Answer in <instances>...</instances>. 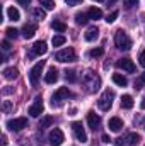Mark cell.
<instances>
[{
	"label": "cell",
	"instance_id": "6da1fadb",
	"mask_svg": "<svg viewBox=\"0 0 145 146\" xmlns=\"http://www.w3.org/2000/svg\"><path fill=\"white\" fill-rule=\"evenodd\" d=\"M114 44H116V48L119 49V51H128L130 48H132V39L130 36L125 33V31H116V34H114Z\"/></svg>",
	"mask_w": 145,
	"mask_h": 146
},
{
	"label": "cell",
	"instance_id": "7a4b0ae2",
	"mask_svg": "<svg viewBox=\"0 0 145 146\" xmlns=\"http://www.w3.org/2000/svg\"><path fill=\"white\" fill-rule=\"evenodd\" d=\"M82 80H84V83L89 87V92H96V90L101 87V78H99L94 72H87L84 75Z\"/></svg>",
	"mask_w": 145,
	"mask_h": 146
},
{
	"label": "cell",
	"instance_id": "3957f363",
	"mask_svg": "<svg viewBox=\"0 0 145 146\" xmlns=\"http://www.w3.org/2000/svg\"><path fill=\"white\" fill-rule=\"evenodd\" d=\"M113 99H114V92L113 90H104V94L99 97V100H97V106H99V109L101 110H109L111 109V106H113Z\"/></svg>",
	"mask_w": 145,
	"mask_h": 146
},
{
	"label": "cell",
	"instance_id": "277c9868",
	"mask_svg": "<svg viewBox=\"0 0 145 146\" xmlns=\"http://www.w3.org/2000/svg\"><path fill=\"white\" fill-rule=\"evenodd\" d=\"M55 60L60 61V63H68V61H75L77 60V54L72 48H65V49H60L56 54H55Z\"/></svg>",
	"mask_w": 145,
	"mask_h": 146
},
{
	"label": "cell",
	"instance_id": "5b68a950",
	"mask_svg": "<svg viewBox=\"0 0 145 146\" xmlns=\"http://www.w3.org/2000/svg\"><path fill=\"white\" fill-rule=\"evenodd\" d=\"M7 127L10 131H22L24 127H28V119L26 117H14V119H9L7 121Z\"/></svg>",
	"mask_w": 145,
	"mask_h": 146
},
{
	"label": "cell",
	"instance_id": "8992f818",
	"mask_svg": "<svg viewBox=\"0 0 145 146\" xmlns=\"http://www.w3.org/2000/svg\"><path fill=\"white\" fill-rule=\"evenodd\" d=\"M43 68H44V60L38 61L36 65L31 68V72H29V82H31V85H36V83H38V80H39V76H41Z\"/></svg>",
	"mask_w": 145,
	"mask_h": 146
},
{
	"label": "cell",
	"instance_id": "52a82bcc",
	"mask_svg": "<svg viewBox=\"0 0 145 146\" xmlns=\"http://www.w3.org/2000/svg\"><path fill=\"white\" fill-rule=\"evenodd\" d=\"M68 97H72V92L67 88V87H60L55 94H53V100H51V104L55 106V104H60L62 100H65V99H68Z\"/></svg>",
	"mask_w": 145,
	"mask_h": 146
},
{
	"label": "cell",
	"instance_id": "ba28073f",
	"mask_svg": "<svg viewBox=\"0 0 145 146\" xmlns=\"http://www.w3.org/2000/svg\"><path fill=\"white\" fill-rule=\"evenodd\" d=\"M116 66L119 68V70H123V72L126 73H135L137 70V66H135V63L130 60V58H121V60H118V63H116Z\"/></svg>",
	"mask_w": 145,
	"mask_h": 146
},
{
	"label": "cell",
	"instance_id": "9c48e42d",
	"mask_svg": "<svg viewBox=\"0 0 145 146\" xmlns=\"http://www.w3.org/2000/svg\"><path fill=\"white\" fill-rule=\"evenodd\" d=\"M48 139H50V145H51V146H60V145H63L65 136H63L62 129H53V131L50 133Z\"/></svg>",
	"mask_w": 145,
	"mask_h": 146
},
{
	"label": "cell",
	"instance_id": "30bf717a",
	"mask_svg": "<svg viewBox=\"0 0 145 146\" xmlns=\"http://www.w3.org/2000/svg\"><path fill=\"white\" fill-rule=\"evenodd\" d=\"M72 131H73V134H75V138H77L80 143H85V141H87V134H85V131H84V127H82V122H73Z\"/></svg>",
	"mask_w": 145,
	"mask_h": 146
},
{
	"label": "cell",
	"instance_id": "8fae6325",
	"mask_svg": "<svg viewBox=\"0 0 145 146\" xmlns=\"http://www.w3.org/2000/svg\"><path fill=\"white\" fill-rule=\"evenodd\" d=\"M41 114H43V100H41V97H36L34 104L29 107V115L31 117H39Z\"/></svg>",
	"mask_w": 145,
	"mask_h": 146
},
{
	"label": "cell",
	"instance_id": "7c38bea8",
	"mask_svg": "<svg viewBox=\"0 0 145 146\" xmlns=\"http://www.w3.org/2000/svg\"><path fill=\"white\" fill-rule=\"evenodd\" d=\"M87 124H89L91 129L96 131V129L99 127V124H101V117H99L96 112H89V114H87Z\"/></svg>",
	"mask_w": 145,
	"mask_h": 146
},
{
	"label": "cell",
	"instance_id": "4fadbf2b",
	"mask_svg": "<svg viewBox=\"0 0 145 146\" xmlns=\"http://www.w3.org/2000/svg\"><path fill=\"white\" fill-rule=\"evenodd\" d=\"M46 51H48V46H46V42H44V41H36V42L33 44V53L38 54V56L46 54Z\"/></svg>",
	"mask_w": 145,
	"mask_h": 146
},
{
	"label": "cell",
	"instance_id": "5bb4252c",
	"mask_svg": "<svg viewBox=\"0 0 145 146\" xmlns=\"http://www.w3.org/2000/svg\"><path fill=\"white\" fill-rule=\"evenodd\" d=\"M108 127L113 133H118V131H121V127H123V121H121L119 117H111L109 122H108Z\"/></svg>",
	"mask_w": 145,
	"mask_h": 146
},
{
	"label": "cell",
	"instance_id": "9a60e30c",
	"mask_svg": "<svg viewBox=\"0 0 145 146\" xmlns=\"http://www.w3.org/2000/svg\"><path fill=\"white\" fill-rule=\"evenodd\" d=\"M140 141H142V138H140V134H137V133H130V134L125 138L126 146H138Z\"/></svg>",
	"mask_w": 145,
	"mask_h": 146
},
{
	"label": "cell",
	"instance_id": "2e32d148",
	"mask_svg": "<svg viewBox=\"0 0 145 146\" xmlns=\"http://www.w3.org/2000/svg\"><path fill=\"white\" fill-rule=\"evenodd\" d=\"M36 24H26L24 27H22V36L26 37V39H31V37L36 34Z\"/></svg>",
	"mask_w": 145,
	"mask_h": 146
},
{
	"label": "cell",
	"instance_id": "e0dca14e",
	"mask_svg": "<svg viewBox=\"0 0 145 146\" xmlns=\"http://www.w3.org/2000/svg\"><path fill=\"white\" fill-rule=\"evenodd\" d=\"M56 80H58V72L55 68H50L48 72L44 73V82L46 83H55Z\"/></svg>",
	"mask_w": 145,
	"mask_h": 146
},
{
	"label": "cell",
	"instance_id": "ac0fdd59",
	"mask_svg": "<svg viewBox=\"0 0 145 146\" xmlns=\"http://www.w3.org/2000/svg\"><path fill=\"white\" fill-rule=\"evenodd\" d=\"M7 17L10 19V21H19L21 19V12L15 9V7H7Z\"/></svg>",
	"mask_w": 145,
	"mask_h": 146
},
{
	"label": "cell",
	"instance_id": "d6986e66",
	"mask_svg": "<svg viewBox=\"0 0 145 146\" xmlns=\"http://www.w3.org/2000/svg\"><path fill=\"white\" fill-rule=\"evenodd\" d=\"M17 75H19V70L14 68V66L3 70V78H5V80H14V78H17Z\"/></svg>",
	"mask_w": 145,
	"mask_h": 146
},
{
	"label": "cell",
	"instance_id": "ffe728a7",
	"mask_svg": "<svg viewBox=\"0 0 145 146\" xmlns=\"http://www.w3.org/2000/svg\"><path fill=\"white\" fill-rule=\"evenodd\" d=\"M87 15H89V19L97 21V19H101V17H103V12H101V9H97V7H91V9H89V12H87Z\"/></svg>",
	"mask_w": 145,
	"mask_h": 146
},
{
	"label": "cell",
	"instance_id": "44dd1931",
	"mask_svg": "<svg viewBox=\"0 0 145 146\" xmlns=\"http://www.w3.org/2000/svg\"><path fill=\"white\" fill-rule=\"evenodd\" d=\"M113 82H114L118 87H126V85H128V80H126L121 73H114V75H113Z\"/></svg>",
	"mask_w": 145,
	"mask_h": 146
},
{
	"label": "cell",
	"instance_id": "7402d4cb",
	"mask_svg": "<svg viewBox=\"0 0 145 146\" xmlns=\"http://www.w3.org/2000/svg\"><path fill=\"white\" fill-rule=\"evenodd\" d=\"M85 41H89V42H92V41H96L97 37H99V31H97V27H92V29H89L87 33H85Z\"/></svg>",
	"mask_w": 145,
	"mask_h": 146
},
{
	"label": "cell",
	"instance_id": "603a6c76",
	"mask_svg": "<svg viewBox=\"0 0 145 146\" xmlns=\"http://www.w3.org/2000/svg\"><path fill=\"white\" fill-rule=\"evenodd\" d=\"M121 107L123 109H132L133 107V97L132 95H123L121 97Z\"/></svg>",
	"mask_w": 145,
	"mask_h": 146
},
{
	"label": "cell",
	"instance_id": "cb8c5ba5",
	"mask_svg": "<svg viewBox=\"0 0 145 146\" xmlns=\"http://www.w3.org/2000/svg\"><path fill=\"white\" fill-rule=\"evenodd\" d=\"M87 21H89V15H87V14H84V12L75 14V22H77L79 26H85V24H87Z\"/></svg>",
	"mask_w": 145,
	"mask_h": 146
},
{
	"label": "cell",
	"instance_id": "d4e9b609",
	"mask_svg": "<svg viewBox=\"0 0 145 146\" xmlns=\"http://www.w3.org/2000/svg\"><path fill=\"white\" fill-rule=\"evenodd\" d=\"M33 15L38 21H43V19H46V10L43 7H36V9H33Z\"/></svg>",
	"mask_w": 145,
	"mask_h": 146
},
{
	"label": "cell",
	"instance_id": "484cf974",
	"mask_svg": "<svg viewBox=\"0 0 145 146\" xmlns=\"http://www.w3.org/2000/svg\"><path fill=\"white\" fill-rule=\"evenodd\" d=\"M51 29L56 31V33H65L67 31V26L63 22H60V21H55V22H51Z\"/></svg>",
	"mask_w": 145,
	"mask_h": 146
},
{
	"label": "cell",
	"instance_id": "4316f807",
	"mask_svg": "<svg viewBox=\"0 0 145 146\" xmlns=\"http://www.w3.org/2000/svg\"><path fill=\"white\" fill-rule=\"evenodd\" d=\"M51 124H53V117H51V115H44V117H41V121H39V127H41V129L50 127Z\"/></svg>",
	"mask_w": 145,
	"mask_h": 146
},
{
	"label": "cell",
	"instance_id": "83f0119b",
	"mask_svg": "<svg viewBox=\"0 0 145 146\" xmlns=\"http://www.w3.org/2000/svg\"><path fill=\"white\" fill-rule=\"evenodd\" d=\"M39 5L44 10H53L55 9V0H39Z\"/></svg>",
	"mask_w": 145,
	"mask_h": 146
},
{
	"label": "cell",
	"instance_id": "f1b7e54d",
	"mask_svg": "<svg viewBox=\"0 0 145 146\" xmlns=\"http://www.w3.org/2000/svg\"><path fill=\"white\" fill-rule=\"evenodd\" d=\"M103 54H104V49L103 48H94V49L89 51V56L91 58H101Z\"/></svg>",
	"mask_w": 145,
	"mask_h": 146
},
{
	"label": "cell",
	"instance_id": "f546056e",
	"mask_svg": "<svg viewBox=\"0 0 145 146\" xmlns=\"http://www.w3.org/2000/svg\"><path fill=\"white\" fill-rule=\"evenodd\" d=\"M51 42H53V46H62V44H65V36H53L51 39Z\"/></svg>",
	"mask_w": 145,
	"mask_h": 146
},
{
	"label": "cell",
	"instance_id": "4dcf8cb0",
	"mask_svg": "<svg viewBox=\"0 0 145 146\" xmlns=\"http://www.w3.org/2000/svg\"><path fill=\"white\" fill-rule=\"evenodd\" d=\"M144 85H145V73H142V75L135 80V88H137V90H140Z\"/></svg>",
	"mask_w": 145,
	"mask_h": 146
},
{
	"label": "cell",
	"instance_id": "1f68e13d",
	"mask_svg": "<svg viewBox=\"0 0 145 146\" xmlns=\"http://www.w3.org/2000/svg\"><path fill=\"white\" fill-rule=\"evenodd\" d=\"M5 33H7V37H9V39H15V37L19 36V34H17L19 31H17V29H14V27H7V29H5Z\"/></svg>",
	"mask_w": 145,
	"mask_h": 146
},
{
	"label": "cell",
	"instance_id": "d6a6232c",
	"mask_svg": "<svg viewBox=\"0 0 145 146\" xmlns=\"http://www.w3.org/2000/svg\"><path fill=\"white\" fill-rule=\"evenodd\" d=\"M65 78H67V80H68V82H77V75H75V72H73V70H67V72H65Z\"/></svg>",
	"mask_w": 145,
	"mask_h": 146
},
{
	"label": "cell",
	"instance_id": "836d02e7",
	"mask_svg": "<svg viewBox=\"0 0 145 146\" xmlns=\"http://www.w3.org/2000/svg\"><path fill=\"white\" fill-rule=\"evenodd\" d=\"M118 15H119V12H118V10L111 12V14H109L108 17H106V22H108V24H113V22H114V21L118 19Z\"/></svg>",
	"mask_w": 145,
	"mask_h": 146
},
{
	"label": "cell",
	"instance_id": "e575fe53",
	"mask_svg": "<svg viewBox=\"0 0 145 146\" xmlns=\"http://www.w3.org/2000/svg\"><path fill=\"white\" fill-rule=\"evenodd\" d=\"M2 109H3V112H10V110H12V104H10L9 100H5L3 106H2Z\"/></svg>",
	"mask_w": 145,
	"mask_h": 146
},
{
	"label": "cell",
	"instance_id": "d590c367",
	"mask_svg": "<svg viewBox=\"0 0 145 146\" xmlns=\"http://www.w3.org/2000/svg\"><path fill=\"white\" fill-rule=\"evenodd\" d=\"M138 3V0H125V5H126V9H132V7H135Z\"/></svg>",
	"mask_w": 145,
	"mask_h": 146
},
{
	"label": "cell",
	"instance_id": "8d00e7d4",
	"mask_svg": "<svg viewBox=\"0 0 145 146\" xmlns=\"http://www.w3.org/2000/svg\"><path fill=\"white\" fill-rule=\"evenodd\" d=\"M65 3H67V5H70V7H73V5L82 3V0H65Z\"/></svg>",
	"mask_w": 145,
	"mask_h": 146
},
{
	"label": "cell",
	"instance_id": "74e56055",
	"mask_svg": "<svg viewBox=\"0 0 145 146\" xmlns=\"http://www.w3.org/2000/svg\"><path fill=\"white\" fill-rule=\"evenodd\" d=\"M116 146H126L125 139H123V138H118V139H116Z\"/></svg>",
	"mask_w": 145,
	"mask_h": 146
},
{
	"label": "cell",
	"instance_id": "f35d334b",
	"mask_svg": "<svg viewBox=\"0 0 145 146\" xmlns=\"http://www.w3.org/2000/svg\"><path fill=\"white\" fill-rule=\"evenodd\" d=\"M138 60H140V65H142V66L145 68V51L142 53V54H140V58H138Z\"/></svg>",
	"mask_w": 145,
	"mask_h": 146
},
{
	"label": "cell",
	"instance_id": "ab89813d",
	"mask_svg": "<svg viewBox=\"0 0 145 146\" xmlns=\"http://www.w3.org/2000/svg\"><path fill=\"white\" fill-rule=\"evenodd\" d=\"M2 48H3L5 51H9V49H10V44H9V41H3V42H2Z\"/></svg>",
	"mask_w": 145,
	"mask_h": 146
},
{
	"label": "cell",
	"instance_id": "60d3db41",
	"mask_svg": "<svg viewBox=\"0 0 145 146\" xmlns=\"http://www.w3.org/2000/svg\"><path fill=\"white\" fill-rule=\"evenodd\" d=\"M17 2H19V3H22V5H26V7H28V5H31V0H17Z\"/></svg>",
	"mask_w": 145,
	"mask_h": 146
},
{
	"label": "cell",
	"instance_id": "b9f144b4",
	"mask_svg": "<svg viewBox=\"0 0 145 146\" xmlns=\"http://www.w3.org/2000/svg\"><path fill=\"white\" fill-rule=\"evenodd\" d=\"M101 139H103V143H109V141H111L108 134H103V138H101Z\"/></svg>",
	"mask_w": 145,
	"mask_h": 146
},
{
	"label": "cell",
	"instance_id": "7bdbcfd3",
	"mask_svg": "<svg viewBox=\"0 0 145 146\" xmlns=\"http://www.w3.org/2000/svg\"><path fill=\"white\" fill-rule=\"evenodd\" d=\"M2 146H7V136L5 134L2 136Z\"/></svg>",
	"mask_w": 145,
	"mask_h": 146
},
{
	"label": "cell",
	"instance_id": "ee69618b",
	"mask_svg": "<svg viewBox=\"0 0 145 146\" xmlns=\"http://www.w3.org/2000/svg\"><path fill=\"white\" fill-rule=\"evenodd\" d=\"M140 106H142V109H145V97H144V100H142V104H140Z\"/></svg>",
	"mask_w": 145,
	"mask_h": 146
},
{
	"label": "cell",
	"instance_id": "f6af8a7d",
	"mask_svg": "<svg viewBox=\"0 0 145 146\" xmlns=\"http://www.w3.org/2000/svg\"><path fill=\"white\" fill-rule=\"evenodd\" d=\"M114 2H116V0H109V3H114Z\"/></svg>",
	"mask_w": 145,
	"mask_h": 146
},
{
	"label": "cell",
	"instance_id": "bcb514c9",
	"mask_svg": "<svg viewBox=\"0 0 145 146\" xmlns=\"http://www.w3.org/2000/svg\"><path fill=\"white\" fill-rule=\"evenodd\" d=\"M96 2H103V0H96Z\"/></svg>",
	"mask_w": 145,
	"mask_h": 146
}]
</instances>
